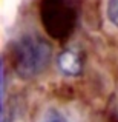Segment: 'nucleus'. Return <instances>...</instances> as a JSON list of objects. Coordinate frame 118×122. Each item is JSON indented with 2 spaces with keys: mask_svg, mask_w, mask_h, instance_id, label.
Returning <instances> with one entry per match:
<instances>
[{
  "mask_svg": "<svg viewBox=\"0 0 118 122\" xmlns=\"http://www.w3.org/2000/svg\"><path fill=\"white\" fill-rule=\"evenodd\" d=\"M57 65L65 76H78L83 68L81 57L72 50H66L60 53L57 57Z\"/></svg>",
  "mask_w": 118,
  "mask_h": 122,
  "instance_id": "nucleus-3",
  "label": "nucleus"
},
{
  "mask_svg": "<svg viewBox=\"0 0 118 122\" xmlns=\"http://www.w3.org/2000/svg\"><path fill=\"white\" fill-rule=\"evenodd\" d=\"M52 48L39 34H25L12 45V66L20 79H32L44 71Z\"/></svg>",
  "mask_w": 118,
  "mask_h": 122,
  "instance_id": "nucleus-1",
  "label": "nucleus"
},
{
  "mask_svg": "<svg viewBox=\"0 0 118 122\" xmlns=\"http://www.w3.org/2000/svg\"><path fill=\"white\" fill-rule=\"evenodd\" d=\"M43 122H68V121L58 110L49 108V110H46V113L43 116Z\"/></svg>",
  "mask_w": 118,
  "mask_h": 122,
  "instance_id": "nucleus-5",
  "label": "nucleus"
},
{
  "mask_svg": "<svg viewBox=\"0 0 118 122\" xmlns=\"http://www.w3.org/2000/svg\"><path fill=\"white\" fill-rule=\"evenodd\" d=\"M2 122H11V119H6L5 117V110L2 108Z\"/></svg>",
  "mask_w": 118,
  "mask_h": 122,
  "instance_id": "nucleus-6",
  "label": "nucleus"
},
{
  "mask_svg": "<svg viewBox=\"0 0 118 122\" xmlns=\"http://www.w3.org/2000/svg\"><path fill=\"white\" fill-rule=\"evenodd\" d=\"M114 121H115V122H118V107H117L115 113H114Z\"/></svg>",
  "mask_w": 118,
  "mask_h": 122,
  "instance_id": "nucleus-7",
  "label": "nucleus"
},
{
  "mask_svg": "<svg viewBox=\"0 0 118 122\" xmlns=\"http://www.w3.org/2000/svg\"><path fill=\"white\" fill-rule=\"evenodd\" d=\"M107 19L118 28V0L107 2Z\"/></svg>",
  "mask_w": 118,
  "mask_h": 122,
  "instance_id": "nucleus-4",
  "label": "nucleus"
},
{
  "mask_svg": "<svg viewBox=\"0 0 118 122\" xmlns=\"http://www.w3.org/2000/svg\"><path fill=\"white\" fill-rule=\"evenodd\" d=\"M40 19L52 39L63 40L74 31L77 14L68 0H41Z\"/></svg>",
  "mask_w": 118,
  "mask_h": 122,
  "instance_id": "nucleus-2",
  "label": "nucleus"
}]
</instances>
